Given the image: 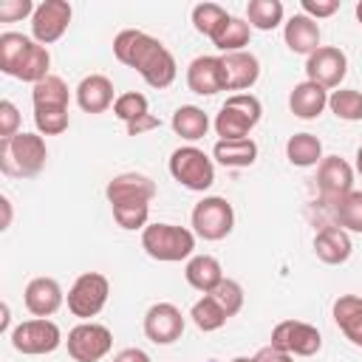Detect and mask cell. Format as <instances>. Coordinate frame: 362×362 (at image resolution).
Returning a JSON list of instances; mask_svg holds the SVG:
<instances>
[{
    "label": "cell",
    "instance_id": "cell-1",
    "mask_svg": "<svg viewBox=\"0 0 362 362\" xmlns=\"http://www.w3.org/2000/svg\"><path fill=\"white\" fill-rule=\"evenodd\" d=\"M113 57L122 65L133 68L150 88H158V90L170 88L178 76V65L170 48L139 28H124L113 37Z\"/></svg>",
    "mask_w": 362,
    "mask_h": 362
},
{
    "label": "cell",
    "instance_id": "cell-2",
    "mask_svg": "<svg viewBox=\"0 0 362 362\" xmlns=\"http://www.w3.org/2000/svg\"><path fill=\"white\" fill-rule=\"evenodd\" d=\"M51 68V54L45 45H40L34 37H25L20 31H3L0 34V71L20 79V82H42Z\"/></svg>",
    "mask_w": 362,
    "mask_h": 362
},
{
    "label": "cell",
    "instance_id": "cell-3",
    "mask_svg": "<svg viewBox=\"0 0 362 362\" xmlns=\"http://www.w3.org/2000/svg\"><path fill=\"white\" fill-rule=\"evenodd\" d=\"M48 147L40 133H17L0 139V170L11 178H34L45 167Z\"/></svg>",
    "mask_w": 362,
    "mask_h": 362
},
{
    "label": "cell",
    "instance_id": "cell-4",
    "mask_svg": "<svg viewBox=\"0 0 362 362\" xmlns=\"http://www.w3.org/2000/svg\"><path fill=\"white\" fill-rule=\"evenodd\" d=\"M141 249L158 263L189 260L195 252V232L175 223H147L141 229Z\"/></svg>",
    "mask_w": 362,
    "mask_h": 362
},
{
    "label": "cell",
    "instance_id": "cell-5",
    "mask_svg": "<svg viewBox=\"0 0 362 362\" xmlns=\"http://www.w3.org/2000/svg\"><path fill=\"white\" fill-rule=\"evenodd\" d=\"M260 116H263V105H260L257 96H252V93H232L221 105V110H218L212 124H215V133L221 139L235 141V139H249V133L255 130Z\"/></svg>",
    "mask_w": 362,
    "mask_h": 362
},
{
    "label": "cell",
    "instance_id": "cell-6",
    "mask_svg": "<svg viewBox=\"0 0 362 362\" xmlns=\"http://www.w3.org/2000/svg\"><path fill=\"white\" fill-rule=\"evenodd\" d=\"M170 175L189 192H206L215 184V164L201 147L184 144L170 156Z\"/></svg>",
    "mask_w": 362,
    "mask_h": 362
},
{
    "label": "cell",
    "instance_id": "cell-7",
    "mask_svg": "<svg viewBox=\"0 0 362 362\" xmlns=\"http://www.w3.org/2000/svg\"><path fill=\"white\" fill-rule=\"evenodd\" d=\"M8 339L14 351L25 356H42V354H54L62 345V331L54 320L34 317V320H23L20 325H14L8 331Z\"/></svg>",
    "mask_w": 362,
    "mask_h": 362
},
{
    "label": "cell",
    "instance_id": "cell-8",
    "mask_svg": "<svg viewBox=\"0 0 362 362\" xmlns=\"http://www.w3.org/2000/svg\"><path fill=\"white\" fill-rule=\"evenodd\" d=\"M107 294H110V280L102 272H85L68 288L65 303H68V311L85 322L105 308Z\"/></svg>",
    "mask_w": 362,
    "mask_h": 362
},
{
    "label": "cell",
    "instance_id": "cell-9",
    "mask_svg": "<svg viewBox=\"0 0 362 362\" xmlns=\"http://www.w3.org/2000/svg\"><path fill=\"white\" fill-rule=\"evenodd\" d=\"M235 226V209L221 195H204L192 206V232L204 240H223Z\"/></svg>",
    "mask_w": 362,
    "mask_h": 362
},
{
    "label": "cell",
    "instance_id": "cell-10",
    "mask_svg": "<svg viewBox=\"0 0 362 362\" xmlns=\"http://www.w3.org/2000/svg\"><path fill=\"white\" fill-rule=\"evenodd\" d=\"M68 356L74 362H99L110 354L113 348V334L107 325L102 322H93V320H85L79 325H74L68 331Z\"/></svg>",
    "mask_w": 362,
    "mask_h": 362
},
{
    "label": "cell",
    "instance_id": "cell-11",
    "mask_svg": "<svg viewBox=\"0 0 362 362\" xmlns=\"http://www.w3.org/2000/svg\"><path fill=\"white\" fill-rule=\"evenodd\" d=\"M272 345L291 356H314L322 348V334L303 320H283L272 331Z\"/></svg>",
    "mask_w": 362,
    "mask_h": 362
},
{
    "label": "cell",
    "instance_id": "cell-12",
    "mask_svg": "<svg viewBox=\"0 0 362 362\" xmlns=\"http://www.w3.org/2000/svg\"><path fill=\"white\" fill-rule=\"evenodd\" d=\"M71 14H74V8L68 0H42L31 14V37L40 45L57 42L68 31Z\"/></svg>",
    "mask_w": 362,
    "mask_h": 362
},
{
    "label": "cell",
    "instance_id": "cell-13",
    "mask_svg": "<svg viewBox=\"0 0 362 362\" xmlns=\"http://www.w3.org/2000/svg\"><path fill=\"white\" fill-rule=\"evenodd\" d=\"M348 74V57L337 45H320L314 54L305 57V76L308 82L328 88H339Z\"/></svg>",
    "mask_w": 362,
    "mask_h": 362
},
{
    "label": "cell",
    "instance_id": "cell-14",
    "mask_svg": "<svg viewBox=\"0 0 362 362\" xmlns=\"http://www.w3.org/2000/svg\"><path fill=\"white\" fill-rule=\"evenodd\" d=\"M184 334V314L173 303H153L144 314V337L153 345H173Z\"/></svg>",
    "mask_w": 362,
    "mask_h": 362
},
{
    "label": "cell",
    "instance_id": "cell-15",
    "mask_svg": "<svg viewBox=\"0 0 362 362\" xmlns=\"http://www.w3.org/2000/svg\"><path fill=\"white\" fill-rule=\"evenodd\" d=\"M187 88L198 96H215L218 90H226V76H223L221 57H212V54L195 57L187 65Z\"/></svg>",
    "mask_w": 362,
    "mask_h": 362
},
{
    "label": "cell",
    "instance_id": "cell-16",
    "mask_svg": "<svg viewBox=\"0 0 362 362\" xmlns=\"http://www.w3.org/2000/svg\"><path fill=\"white\" fill-rule=\"evenodd\" d=\"M317 187L328 201H337L354 189V170L339 156H325L317 164Z\"/></svg>",
    "mask_w": 362,
    "mask_h": 362
},
{
    "label": "cell",
    "instance_id": "cell-17",
    "mask_svg": "<svg viewBox=\"0 0 362 362\" xmlns=\"http://www.w3.org/2000/svg\"><path fill=\"white\" fill-rule=\"evenodd\" d=\"M23 303L34 317H51L65 303V291L54 277H34L23 291Z\"/></svg>",
    "mask_w": 362,
    "mask_h": 362
},
{
    "label": "cell",
    "instance_id": "cell-18",
    "mask_svg": "<svg viewBox=\"0 0 362 362\" xmlns=\"http://www.w3.org/2000/svg\"><path fill=\"white\" fill-rule=\"evenodd\" d=\"M107 204L116 201H153L156 198V181L144 173H119L105 187Z\"/></svg>",
    "mask_w": 362,
    "mask_h": 362
},
{
    "label": "cell",
    "instance_id": "cell-19",
    "mask_svg": "<svg viewBox=\"0 0 362 362\" xmlns=\"http://www.w3.org/2000/svg\"><path fill=\"white\" fill-rule=\"evenodd\" d=\"M223 62V76H226V90H249L257 76H260V62L252 51H235V54H221Z\"/></svg>",
    "mask_w": 362,
    "mask_h": 362
},
{
    "label": "cell",
    "instance_id": "cell-20",
    "mask_svg": "<svg viewBox=\"0 0 362 362\" xmlns=\"http://www.w3.org/2000/svg\"><path fill=\"white\" fill-rule=\"evenodd\" d=\"M113 82L105 74H90L76 85V105L85 113H105L107 107H113Z\"/></svg>",
    "mask_w": 362,
    "mask_h": 362
},
{
    "label": "cell",
    "instance_id": "cell-21",
    "mask_svg": "<svg viewBox=\"0 0 362 362\" xmlns=\"http://www.w3.org/2000/svg\"><path fill=\"white\" fill-rule=\"evenodd\" d=\"M354 252L351 235L342 226H322L314 235V255L328 266H342Z\"/></svg>",
    "mask_w": 362,
    "mask_h": 362
},
{
    "label": "cell",
    "instance_id": "cell-22",
    "mask_svg": "<svg viewBox=\"0 0 362 362\" xmlns=\"http://www.w3.org/2000/svg\"><path fill=\"white\" fill-rule=\"evenodd\" d=\"M328 107V90L317 82H297L288 93V110L297 116V119H317L322 110Z\"/></svg>",
    "mask_w": 362,
    "mask_h": 362
},
{
    "label": "cell",
    "instance_id": "cell-23",
    "mask_svg": "<svg viewBox=\"0 0 362 362\" xmlns=\"http://www.w3.org/2000/svg\"><path fill=\"white\" fill-rule=\"evenodd\" d=\"M283 40L291 54H314L320 48V25L305 14H294L283 25Z\"/></svg>",
    "mask_w": 362,
    "mask_h": 362
},
{
    "label": "cell",
    "instance_id": "cell-24",
    "mask_svg": "<svg viewBox=\"0 0 362 362\" xmlns=\"http://www.w3.org/2000/svg\"><path fill=\"white\" fill-rule=\"evenodd\" d=\"M331 314H334L337 328L345 334V339L354 342L356 348H362V297L339 294L331 305Z\"/></svg>",
    "mask_w": 362,
    "mask_h": 362
},
{
    "label": "cell",
    "instance_id": "cell-25",
    "mask_svg": "<svg viewBox=\"0 0 362 362\" xmlns=\"http://www.w3.org/2000/svg\"><path fill=\"white\" fill-rule=\"evenodd\" d=\"M184 277H187V283H189L195 291L209 294V291H215L218 283L223 280V269H221L218 257H212V255H192V257L187 260V266H184Z\"/></svg>",
    "mask_w": 362,
    "mask_h": 362
},
{
    "label": "cell",
    "instance_id": "cell-26",
    "mask_svg": "<svg viewBox=\"0 0 362 362\" xmlns=\"http://www.w3.org/2000/svg\"><path fill=\"white\" fill-rule=\"evenodd\" d=\"M170 127L184 141H198L209 130V116L198 105H181V107H175V113L170 119Z\"/></svg>",
    "mask_w": 362,
    "mask_h": 362
},
{
    "label": "cell",
    "instance_id": "cell-27",
    "mask_svg": "<svg viewBox=\"0 0 362 362\" xmlns=\"http://www.w3.org/2000/svg\"><path fill=\"white\" fill-rule=\"evenodd\" d=\"M212 158L223 167H252L257 161V144L252 139H235V141H226V139H218L215 147H212Z\"/></svg>",
    "mask_w": 362,
    "mask_h": 362
},
{
    "label": "cell",
    "instance_id": "cell-28",
    "mask_svg": "<svg viewBox=\"0 0 362 362\" xmlns=\"http://www.w3.org/2000/svg\"><path fill=\"white\" fill-rule=\"evenodd\" d=\"M252 40V25L243 20V17H232L221 25V31L212 37V45L221 51V54H235V51H246Z\"/></svg>",
    "mask_w": 362,
    "mask_h": 362
},
{
    "label": "cell",
    "instance_id": "cell-29",
    "mask_svg": "<svg viewBox=\"0 0 362 362\" xmlns=\"http://www.w3.org/2000/svg\"><path fill=\"white\" fill-rule=\"evenodd\" d=\"M286 158L294 167H314L322 161V141L314 133H294L286 141Z\"/></svg>",
    "mask_w": 362,
    "mask_h": 362
},
{
    "label": "cell",
    "instance_id": "cell-30",
    "mask_svg": "<svg viewBox=\"0 0 362 362\" xmlns=\"http://www.w3.org/2000/svg\"><path fill=\"white\" fill-rule=\"evenodd\" d=\"M31 102H34V107H68V102H71V90H68V85H65L62 76L48 74L42 82L34 85V90H31Z\"/></svg>",
    "mask_w": 362,
    "mask_h": 362
},
{
    "label": "cell",
    "instance_id": "cell-31",
    "mask_svg": "<svg viewBox=\"0 0 362 362\" xmlns=\"http://www.w3.org/2000/svg\"><path fill=\"white\" fill-rule=\"evenodd\" d=\"M283 3L280 0H249L246 6V23L257 31H274L283 23Z\"/></svg>",
    "mask_w": 362,
    "mask_h": 362
},
{
    "label": "cell",
    "instance_id": "cell-32",
    "mask_svg": "<svg viewBox=\"0 0 362 362\" xmlns=\"http://www.w3.org/2000/svg\"><path fill=\"white\" fill-rule=\"evenodd\" d=\"M331 209H334L337 226H342L345 232L362 235V192L359 189H351L348 195L331 201Z\"/></svg>",
    "mask_w": 362,
    "mask_h": 362
},
{
    "label": "cell",
    "instance_id": "cell-33",
    "mask_svg": "<svg viewBox=\"0 0 362 362\" xmlns=\"http://www.w3.org/2000/svg\"><path fill=\"white\" fill-rule=\"evenodd\" d=\"M189 317H192L195 328H201L204 334L223 328V325H226V320H229V317H226V311L221 308V303H218L212 294H204L201 300H195V305H192Z\"/></svg>",
    "mask_w": 362,
    "mask_h": 362
},
{
    "label": "cell",
    "instance_id": "cell-34",
    "mask_svg": "<svg viewBox=\"0 0 362 362\" xmlns=\"http://www.w3.org/2000/svg\"><path fill=\"white\" fill-rule=\"evenodd\" d=\"M328 107L342 122H362V93L354 88H337L328 93Z\"/></svg>",
    "mask_w": 362,
    "mask_h": 362
},
{
    "label": "cell",
    "instance_id": "cell-35",
    "mask_svg": "<svg viewBox=\"0 0 362 362\" xmlns=\"http://www.w3.org/2000/svg\"><path fill=\"white\" fill-rule=\"evenodd\" d=\"M110 212L122 229H127V232L144 229L147 218H150V201H116V204H110Z\"/></svg>",
    "mask_w": 362,
    "mask_h": 362
},
{
    "label": "cell",
    "instance_id": "cell-36",
    "mask_svg": "<svg viewBox=\"0 0 362 362\" xmlns=\"http://www.w3.org/2000/svg\"><path fill=\"white\" fill-rule=\"evenodd\" d=\"M226 20H229V14H226V8L218 6V3H198V6L192 8V28H195L198 34L209 37V40L221 31V25H223Z\"/></svg>",
    "mask_w": 362,
    "mask_h": 362
},
{
    "label": "cell",
    "instance_id": "cell-37",
    "mask_svg": "<svg viewBox=\"0 0 362 362\" xmlns=\"http://www.w3.org/2000/svg\"><path fill=\"white\" fill-rule=\"evenodd\" d=\"M34 124L40 136H59L68 130V107H34Z\"/></svg>",
    "mask_w": 362,
    "mask_h": 362
},
{
    "label": "cell",
    "instance_id": "cell-38",
    "mask_svg": "<svg viewBox=\"0 0 362 362\" xmlns=\"http://www.w3.org/2000/svg\"><path fill=\"white\" fill-rule=\"evenodd\" d=\"M113 113L116 119H122L124 124H130L133 119L150 113V105H147V96L139 93V90H127V93H119L116 102H113Z\"/></svg>",
    "mask_w": 362,
    "mask_h": 362
},
{
    "label": "cell",
    "instance_id": "cell-39",
    "mask_svg": "<svg viewBox=\"0 0 362 362\" xmlns=\"http://www.w3.org/2000/svg\"><path fill=\"white\" fill-rule=\"evenodd\" d=\"M209 294L221 303V308L226 311V317H235V314L243 308V288H240V283H238V280L223 277V280L218 283V288H215V291H209Z\"/></svg>",
    "mask_w": 362,
    "mask_h": 362
},
{
    "label": "cell",
    "instance_id": "cell-40",
    "mask_svg": "<svg viewBox=\"0 0 362 362\" xmlns=\"http://www.w3.org/2000/svg\"><path fill=\"white\" fill-rule=\"evenodd\" d=\"M20 133V110L11 99L0 102V139H11Z\"/></svg>",
    "mask_w": 362,
    "mask_h": 362
},
{
    "label": "cell",
    "instance_id": "cell-41",
    "mask_svg": "<svg viewBox=\"0 0 362 362\" xmlns=\"http://www.w3.org/2000/svg\"><path fill=\"white\" fill-rule=\"evenodd\" d=\"M34 3L31 0H3L0 3V20L3 23H14V20H23L28 14H34Z\"/></svg>",
    "mask_w": 362,
    "mask_h": 362
},
{
    "label": "cell",
    "instance_id": "cell-42",
    "mask_svg": "<svg viewBox=\"0 0 362 362\" xmlns=\"http://www.w3.org/2000/svg\"><path fill=\"white\" fill-rule=\"evenodd\" d=\"M303 14L311 20H325L339 11V0H303Z\"/></svg>",
    "mask_w": 362,
    "mask_h": 362
},
{
    "label": "cell",
    "instance_id": "cell-43",
    "mask_svg": "<svg viewBox=\"0 0 362 362\" xmlns=\"http://www.w3.org/2000/svg\"><path fill=\"white\" fill-rule=\"evenodd\" d=\"M124 127H127V136H144V133H150V130L161 127V119H158V116H153V113H144V116L133 119V122H130V124H124Z\"/></svg>",
    "mask_w": 362,
    "mask_h": 362
},
{
    "label": "cell",
    "instance_id": "cell-44",
    "mask_svg": "<svg viewBox=\"0 0 362 362\" xmlns=\"http://www.w3.org/2000/svg\"><path fill=\"white\" fill-rule=\"evenodd\" d=\"M255 362H294V359H291V354H286V351H280L269 342L255 354Z\"/></svg>",
    "mask_w": 362,
    "mask_h": 362
},
{
    "label": "cell",
    "instance_id": "cell-45",
    "mask_svg": "<svg viewBox=\"0 0 362 362\" xmlns=\"http://www.w3.org/2000/svg\"><path fill=\"white\" fill-rule=\"evenodd\" d=\"M113 362H150V356L141 348H124L113 356Z\"/></svg>",
    "mask_w": 362,
    "mask_h": 362
},
{
    "label": "cell",
    "instance_id": "cell-46",
    "mask_svg": "<svg viewBox=\"0 0 362 362\" xmlns=\"http://www.w3.org/2000/svg\"><path fill=\"white\" fill-rule=\"evenodd\" d=\"M0 206H3V226L0 229H8L11 226V201L6 195H0Z\"/></svg>",
    "mask_w": 362,
    "mask_h": 362
},
{
    "label": "cell",
    "instance_id": "cell-47",
    "mask_svg": "<svg viewBox=\"0 0 362 362\" xmlns=\"http://www.w3.org/2000/svg\"><path fill=\"white\" fill-rule=\"evenodd\" d=\"M356 173L362 175V144H359V150H356Z\"/></svg>",
    "mask_w": 362,
    "mask_h": 362
},
{
    "label": "cell",
    "instance_id": "cell-48",
    "mask_svg": "<svg viewBox=\"0 0 362 362\" xmlns=\"http://www.w3.org/2000/svg\"><path fill=\"white\" fill-rule=\"evenodd\" d=\"M356 20H359V25H362V0L356 3Z\"/></svg>",
    "mask_w": 362,
    "mask_h": 362
},
{
    "label": "cell",
    "instance_id": "cell-49",
    "mask_svg": "<svg viewBox=\"0 0 362 362\" xmlns=\"http://www.w3.org/2000/svg\"><path fill=\"white\" fill-rule=\"evenodd\" d=\"M232 362H255V356H235Z\"/></svg>",
    "mask_w": 362,
    "mask_h": 362
}]
</instances>
